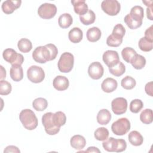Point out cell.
<instances>
[{
	"mask_svg": "<svg viewBox=\"0 0 153 153\" xmlns=\"http://www.w3.org/2000/svg\"><path fill=\"white\" fill-rule=\"evenodd\" d=\"M129 142L133 146H138L141 145L143 142V138L141 134L136 130L131 131L128 135Z\"/></svg>",
	"mask_w": 153,
	"mask_h": 153,
	"instance_id": "22",
	"label": "cell"
},
{
	"mask_svg": "<svg viewBox=\"0 0 153 153\" xmlns=\"http://www.w3.org/2000/svg\"><path fill=\"white\" fill-rule=\"evenodd\" d=\"M130 129V122L127 118H121L114 121L111 126L112 132L117 136L126 134Z\"/></svg>",
	"mask_w": 153,
	"mask_h": 153,
	"instance_id": "4",
	"label": "cell"
},
{
	"mask_svg": "<svg viewBox=\"0 0 153 153\" xmlns=\"http://www.w3.org/2000/svg\"><path fill=\"white\" fill-rule=\"evenodd\" d=\"M109 72L115 76H120L123 74H124L126 71L125 65L120 61H119L116 65L109 67Z\"/></svg>",
	"mask_w": 153,
	"mask_h": 153,
	"instance_id": "26",
	"label": "cell"
},
{
	"mask_svg": "<svg viewBox=\"0 0 153 153\" xmlns=\"http://www.w3.org/2000/svg\"><path fill=\"white\" fill-rule=\"evenodd\" d=\"M153 25H151L148 27L145 32V36L146 38L149 39L151 41H153V34H152Z\"/></svg>",
	"mask_w": 153,
	"mask_h": 153,
	"instance_id": "43",
	"label": "cell"
},
{
	"mask_svg": "<svg viewBox=\"0 0 153 153\" xmlns=\"http://www.w3.org/2000/svg\"><path fill=\"white\" fill-rule=\"evenodd\" d=\"M102 10L108 15H117L121 9V5L117 0H104L101 3Z\"/></svg>",
	"mask_w": 153,
	"mask_h": 153,
	"instance_id": "9",
	"label": "cell"
},
{
	"mask_svg": "<svg viewBox=\"0 0 153 153\" xmlns=\"http://www.w3.org/2000/svg\"><path fill=\"white\" fill-rule=\"evenodd\" d=\"M103 148L108 152H121L127 148L126 141L123 139H115L112 137L108 138L102 143Z\"/></svg>",
	"mask_w": 153,
	"mask_h": 153,
	"instance_id": "2",
	"label": "cell"
},
{
	"mask_svg": "<svg viewBox=\"0 0 153 153\" xmlns=\"http://www.w3.org/2000/svg\"><path fill=\"white\" fill-rule=\"evenodd\" d=\"M86 35L88 41L91 42H94L100 39L102 32L99 27H92L87 30Z\"/></svg>",
	"mask_w": 153,
	"mask_h": 153,
	"instance_id": "23",
	"label": "cell"
},
{
	"mask_svg": "<svg viewBox=\"0 0 153 153\" xmlns=\"http://www.w3.org/2000/svg\"><path fill=\"white\" fill-rule=\"evenodd\" d=\"M81 22L84 25H90L93 23L96 20V14L93 11L88 10L87 13L82 16H79Z\"/></svg>",
	"mask_w": 153,
	"mask_h": 153,
	"instance_id": "28",
	"label": "cell"
},
{
	"mask_svg": "<svg viewBox=\"0 0 153 153\" xmlns=\"http://www.w3.org/2000/svg\"><path fill=\"white\" fill-rule=\"evenodd\" d=\"M136 54V51L131 47H126L123 48L121 51V56L123 60L127 63H130Z\"/></svg>",
	"mask_w": 153,
	"mask_h": 153,
	"instance_id": "33",
	"label": "cell"
},
{
	"mask_svg": "<svg viewBox=\"0 0 153 153\" xmlns=\"http://www.w3.org/2000/svg\"><path fill=\"white\" fill-rule=\"evenodd\" d=\"M32 57L37 63H45L47 62L51 61V53L45 45L39 46L33 50Z\"/></svg>",
	"mask_w": 153,
	"mask_h": 153,
	"instance_id": "6",
	"label": "cell"
},
{
	"mask_svg": "<svg viewBox=\"0 0 153 153\" xmlns=\"http://www.w3.org/2000/svg\"><path fill=\"white\" fill-rule=\"evenodd\" d=\"M73 22V19L69 13H64L60 15L58 19V24L63 29L69 27Z\"/></svg>",
	"mask_w": 153,
	"mask_h": 153,
	"instance_id": "24",
	"label": "cell"
},
{
	"mask_svg": "<svg viewBox=\"0 0 153 153\" xmlns=\"http://www.w3.org/2000/svg\"><path fill=\"white\" fill-rule=\"evenodd\" d=\"M53 120L55 125L60 127L65 124L66 121V117L64 112L62 111H57L55 113H53Z\"/></svg>",
	"mask_w": 153,
	"mask_h": 153,
	"instance_id": "30",
	"label": "cell"
},
{
	"mask_svg": "<svg viewBox=\"0 0 153 153\" xmlns=\"http://www.w3.org/2000/svg\"><path fill=\"white\" fill-rule=\"evenodd\" d=\"M17 47L19 50L22 53H28L32 48L31 41L27 38L20 39L17 43Z\"/></svg>",
	"mask_w": 153,
	"mask_h": 153,
	"instance_id": "29",
	"label": "cell"
},
{
	"mask_svg": "<svg viewBox=\"0 0 153 153\" xmlns=\"http://www.w3.org/2000/svg\"><path fill=\"white\" fill-rule=\"evenodd\" d=\"M0 67H1V76H0V78H1V80H2L3 79L5 78V77H6V71L2 65H1Z\"/></svg>",
	"mask_w": 153,
	"mask_h": 153,
	"instance_id": "48",
	"label": "cell"
},
{
	"mask_svg": "<svg viewBox=\"0 0 153 153\" xmlns=\"http://www.w3.org/2000/svg\"><path fill=\"white\" fill-rule=\"evenodd\" d=\"M32 106L37 111H43L47 108L48 102L43 97H38L33 101Z\"/></svg>",
	"mask_w": 153,
	"mask_h": 153,
	"instance_id": "32",
	"label": "cell"
},
{
	"mask_svg": "<svg viewBox=\"0 0 153 153\" xmlns=\"http://www.w3.org/2000/svg\"><path fill=\"white\" fill-rule=\"evenodd\" d=\"M143 106V103L142 101L140 99H136L131 100V102H130L129 109L131 112L136 114L140 111Z\"/></svg>",
	"mask_w": 153,
	"mask_h": 153,
	"instance_id": "38",
	"label": "cell"
},
{
	"mask_svg": "<svg viewBox=\"0 0 153 153\" xmlns=\"http://www.w3.org/2000/svg\"><path fill=\"white\" fill-rule=\"evenodd\" d=\"M130 63L134 69L139 70L142 69L146 65V59L143 56L136 54L133 58Z\"/></svg>",
	"mask_w": 153,
	"mask_h": 153,
	"instance_id": "25",
	"label": "cell"
},
{
	"mask_svg": "<svg viewBox=\"0 0 153 153\" xmlns=\"http://www.w3.org/2000/svg\"><path fill=\"white\" fill-rule=\"evenodd\" d=\"M71 146L76 150L82 149L86 145V140L84 136L76 134L73 136L70 140Z\"/></svg>",
	"mask_w": 153,
	"mask_h": 153,
	"instance_id": "19",
	"label": "cell"
},
{
	"mask_svg": "<svg viewBox=\"0 0 153 153\" xmlns=\"http://www.w3.org/2000/svg\"><path fill=\"white\" fill-rule=\"evenodd\" d=\"M129 14L134 19L142 21L144 17L143 8L140 5H135L131 8Z\"/></svg>",
	"mask_w": 153,
	"mask_h": 153,
	"instance_id": "27",
	"label": "cell"
},
{
	"mask_svg": "<svg viewBox=\"0 0 153 153\" xmlns=\"http://www.w3.org/2000/svg\"><path fill=\"white\" fill-rule=\"evenodd\" d=\"M86 152H97L100 153V151L95 146H90L87 148V150H85Z\"/></svg>",
	"mask_w": 153,
	"mask_h": 153,
	"instance_id": "47",
	"label": "cell"
},
{
	"mask_svg": "<svg viewBox=\"0 0 153 153\" xmlns=\"http://www.w3.org/2000/svg\"><path fill=\"white\" fill-rule=\"evenodd\" d=\"M4 153H9V152H16V153H20V149L16 146L10 145L5 148L4 151Z\"/></svg>",
	"mask_w": 153,
	"mask_h": 153,
	"instance_id": "44",
	"label": "cell"
},
{
	"mask_svg": "<svg viewBox=\"0 0 153 153\" xmlns=\"http://www.w3.org/2000/svg\"><path fill=\"white\" fill-rule=\"evenodd\" d=\"M2 56L4 59L13 65L18 64L22 65L24 62V57L22 54L17 53L13 48H7L4 50L2 53Z\"/></svg>",
	"mask_w": 153,
	"mask_h": 153,
	"instance_id": "8",
	"label": "cell"
},
{
	"mask_svg": "<svg viewBox=\"0 0 153 153\" xmlns=\"http://www.w3.org/2000/svg\"><path fill=\"white\" fill-rule=\"evenodd\" d=\"M140 121L145 124H149L153 121V112L151 109H145L140 114Z\"/></svg>",
	"mask_w": 153,
	"mask_h": 153,
	"instance_id": "31",
	"label": "cell"
},
{
	"mask_svg": "<svg viewBox=\"0 0 153 153\" xmlns=\"http://www.w3.org/2000/svg\"><path fill=\"white\" fill-rule=\"evenodd\" d=\"M102 60L109 68L116 65L120 61V58L117 51L114 50H107L103 53Z\"/></svg>",
	"mask_w": 153,
	"mask_h": 153,
	"instance_id": "13",
	"label": "cell"
},
{
	"mask_svg": "<svg viewBox=\"0 0 153 153\" xmlns=\"http://www.w3.org/2000/svg\"><path fill=\"white\" fill-rule=\"evenodd\" d=\"M123 38L115 36L111 34V35H109L108 37L107 38L106 44L109 47H117L121 44V43L123 42Z\"/></svg>",
	"mask_w": 153,
	"mask_h": 153,
	"instance_id": "39",
	"label": "cell"
},
{
	"mask_svg": "<svg viewBox=\"0 0 153 153\" xmlns=\"http://www.w3.org/2000/svg\"><path fill=\"white\" fill-rule=\"evenodd\" d=\"M19 119L23 127L27 130H33L38 126V118L31 109L22 110L19 114Z\"/></svg>",
	"mask_w": 153,
	"mask_h": 153,
	"instance_id": "1",
	"label": "cell"
},
{
	"mask_svg": "<svg viewBox=\"0 0 153 153\" xmlns=\"http://www.w3.org/2000/svg\"><path fill=\"white\" fill-rule=\"evenodd\" d=\"M21 3L20 0H7L2 2L1 8L5 14H10L20 7Z\"/></svg>",
	"mask_w": 153,
	"mask_h": 153,
	"instance_id": "14",
	"label": "cell"
},
{
	"mask_svg": "<svg viewBox=\"0 0 153 153\" xmlns=\"http://www.w3.org/2000/svg\"><path fill=\"white\" fill-rule=\"evenodd\" d=\"M52 112L45 113L42 117V123L44 127L45 132L49 135H55L57 134L60 128L57 127L53 120Z\"/></svg>",
	"mask_w": 153,
	"mask_h": 153,
	"instance_id": "5",
	"label": "cell"
},
{
	"mask_svg": "<svg viewBox=\"0 0 153 153\" xmlns=\"http://www.w3.org/2000/svg\"><path fill=\"white\" fill-rule=\"evenodd\" d=\"M125 33H126V29L120 23L117 24L114 26L112 32V35L121 38H123V36H124Z\"/></svg>",
	"mask_w": 153,
	"mask_h": 153,
	"instance_id": "41",
	"label": "cell"
},
{
	"mask_svg": "<svg viewBox=\"0 0 153 153\" xmlns=\"http://www.w3.org/2000/svg\"><path fill=\"white\" fill-rule=\"evenodd\" d=\"M124 21L127 25V26L131 29H136L140 27L142 25V21H139L132 18L129 14H127L124 19Z\"/></svg>",
	"mask_w": 153,
	"mask_h": 153,
	"instance_id": "34",
	"label": "cell"
},
{
	"mask_svg": "<svg viewBox=\"0 0 153 153\" xmlns=\"http://www.w3.org/2000/svg\"><path fill=\"white\" fill-rule=\"evenodd\" d=\"M12 90L11 84L5 80L0 81V94L1 95H8Z\"/></svg>",
	"mask_w": 153,
	"mask_h": 153,
	"instance_id": "40",
	"label": "cell"
},
{
	"mask_svg": "<svg viewBox=\"0 0 153 153\" xmlns=\"http://www.w3.org/2000/svg\"><path fill=\"white\" fill-rule=\"evenodd\" d=\"M139 48L145 52L150 51L153 48V41H151L145 37L141 38L138 42Z\"/></svg>",
	"mask_w": 153,
	"mask_h": 153,
	"instance_id": "36",
	"label": "cell"
},
{
	"mask_svg": "<svg viewBox=\"0 0 153 153\" xmlns=\"http://www.w3.org/2000/svg\"><path fill=\"white\" fill-rule=\"evenodd\" d=\"M136 84V80L130 76H126L121 81V85L126 90L133 89Z\"/></svg>",
	"mask_w": 153,
	"mask_h": 153,
	"instance_id": "37",
	"label": "cell"
},
{
	"mask_svg": "<svg viewBox=\"0 0 153 153\" xmlns=\"http://www.w3.org/2000/svg\"><path fill=\"white\" fill-rule=\"evenodd\" d=\"M10 74L13 81L16 82L21 81L23 78V70L22 66L18 64L13 65L10 68Z\"/></svg>",
	"mask_w": 153,
	"mask_h": 153,
	"instance_id": "18",
	"label": "cell"
},
{
	"mask_svg": "<svg viewBox=\"0 0 153 153\" xmlns=\"http://www.w3.org/2000/svg\"><path fill=\"white\" fill-rule=\"evenodd\" d=\"M97 121L100 125L108 124L111 120V114L106 109L100 110L97 115Z\"/></svg>",
	"mask_w": 153,
	"mask_h": 153,
	"instance_id": "21",
	"label": "cell"
},
{
	"mask_svg": "<svg viewBox=\"0 0 153 153\" xmlns=\"http://www.w3.org/2000/svg\"><path fill=\"white\" fill-rule=\"evenodd\" d=\"M146 14L147 18L150 20H152V7H147L146 9Z\"/></svg>",
	"mask_w": 153,
	"mask_h": 153,
	"instance_id": "46",
	"label": "cell"
},
{
	"mask_svg": "<svg viewBox=\"0 0 153 153\" xmlns=\"http://www.w3.org/2000/svg\"><path fill=\"white\" fill-rule=\"evenodd\" d=\"M53 85L54 88L57 90L64 91L69 87V82L66 76L58 75L54 78Z\"/></svg>",
	"mask_w": 153,
	"mask_h": 153,
	"instance_id": "15",
	"label": "cell"
},
{
	"mask_svg": "<svg viewBox=\"0 0 153 153\" xmlns=\"http://www.w3.org/2000/svg\"><path fill=\"white\" fill-rule=\"evenodd\" d=\"M145 90L147 94H148L150 96H153L152 94V81H150L145 86Z\"/></svg>",
	"mask_w": 153,
	"mask_h": 153,
	"instance_id": "45",
	"label": "cell"
},
{
	"mask_svg": "<svg viewBox=\"0 0 153 153\" xmlns=\"http://www.w3.org/2000/svg\"><path fill=\"white\" fill-rule=\"evenodd\" d=\"M118 86L117 81L112 78H106L105 79L102 84H101V88L102 90L105 92V93H111L115 91Z\"/></svg>",
	"mask_w": 153,
	"mask_h": 153,
	"instance_id": "16",
	"label": "cell"
},
{
	"mask_svg": "<svg viewBox=\"0 0 153 153\" xmlns=\"http://www.w3.org/2000/svg\"><path fill=\"white\" fill-rule=\"evenodd\" d=\"M142 2L145 4L147 7H152L153 6V1H142Z\"/></svg>",
	"mask_w": 153,
	"mask_h": 153,
	"instance_id": "49",
	"label": "cell"
},
{
	"mask_svg": "<svg viewBox=\"0 0 153 153\" xmlns=\"http://www.w3.org/2000/svg\"><path fill=\"white\" fill-rule=\"evenodd\" d=\"M104 73V69L102 65L99 62H92L88 66V74L90 77L93 79L101 78Z\"/></svg>",
	"mask_w": 153,
	"mask_h": 153,
	"instance_id": "12",
	"label": "cell"
},
{
	"mask_svg": "<svg viewBox=\"0 0 153 153\" xmlns=\"http://www.w3.org/2000/svg\"><path fill=\"white\" fill-rule=\"evenodd\" d=\"M68 38L72 43H78L82 39L83 32L79 27H73L69 32Z\"/></svg>",
	"mask_w": 153,
	"mask_h": 153,
	"instance_id": "20",
	"label": "cell"
},
{
	"mask_svg": "<svg viewBox=\"0 0 153 153\" xmlns=\"http://www.w3.org/2000/svg\"><path fill=\"white\" fill-rule=\"evenodd\" d=\"M111 108L115 115L123 114L127 109V101L124 97H117L112 101Z\"/></svg>",
	"mask_w": 153,
	"mask_h": 153,
	"instance_id": "11",
	"label": "cell"
},
{
	"mask_svg": "<svg viewBox=\"0 0 153 153\" xmlns=\"http://www.w3.org/2000/svg\"><path fill=\"white\" fill-rule=\"evenodd\" d=\"M108 130L103 127L97 128L94 133V137L96 140L99 141H104L108 138L109 136Z\"/></svg>",
	"mask_w": 153,
	"mask_h": 153,
	"instance_id": "35",
	"label": "cell"
},
{
	"mask_svg": "<svg viewBox=\"0 0 153 153\" xmlns=\"http://www.w3.org/2000/svg\"><path fill=\"white\" fill-rule=\"evenodd\" d=\"M27 77L32 82L40 83L45 78V72L41 67L32 65L27 70Z\"/></svg>",
	"mask_w": 153,
	"mask_h": 153,
	"instance_id": "7",
	"label": "cell"
},
{
	"mask_svg": "<svg viewBox=\"0 0 153 153\" xmlns=\"http://www.w3.org/2000/svg\"><path fill=\"white\" fill-rule=\"evenodd\" d=\"M57 10V7L54 4L44 3L38 8V14L43 19H51L56 16Z\"/></svg>",
	"mask_w": 153,
	"mask_h": 153,
	"instance_id": "10",
	"label": "cell"
},
{
	"mask_svg": "<svg viewBox=\"0 0 153 153\" xmlns=\"http://www.w3.org/2000/svg\"><path fill=\"white\" fill-rule=\"evenodd\" d=\"M71 3L74 6L75 13L79 16L85 14L88 11V7L85 0L71 1Z\"/></svg>",
	"mask_w": 153,
	"mask_h": 153,
	"instance_id": "17",
	"label": "cell"
},
{
	"mask_svg": "<svg viewBox=\"0 0 153 153\" xmlns=\"http://www.w3.org/2000/svg\"><path fill=\"white\" fill-rule=\"evenodd\" d=\"M45 46L48 48L51 53V60H54L56 58L57 55L58 54L57 48L53 44H46Z\"/></svg>",
	"mask_w": 153,
	"mask_h": 153,
	"instance_id": "42",
	"label": "cell"
},
{
	"mask_svg": "<svg viewBox=\"0 0 153 153\" xmlns=\"http://www.w3.org/2000/svg\"><path fill=\"white\" fill-rule=\"evenodd\" d=\"M74 65V56L69 52H65L61 56L57 63L59 70L63 73H68L72 71Z\"/></svg>",
	"mask_w": 153,
	"mask_h": 153,
	"instance_id": "3",
	"label": "cell"
}]
</instances>
